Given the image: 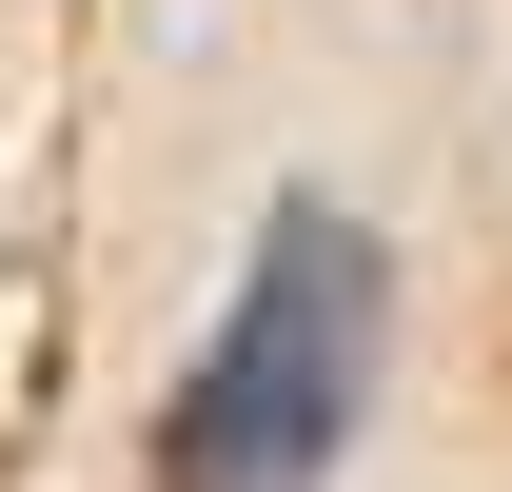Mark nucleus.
I'll use <instances>...</instances> for the list:
<instances>
[{
    "mask_svg": "<svg viewBox=\"0 0 512 492\" xmlns=\"http://www.w3.org/2000/svg\"><path fill=\"white\" fill-rule=\"evenodd\" d=\"M375 237L355 217H276L256 237V296L237 335L197 355V394L158 414V492H316L335 453H355V394H375Z\"/></svg>",
    "mask_w": 512,
    "mask_h": 492,
    "instance_id": "f257e3e1",
    "label": "nucleus"
}]
</instances>
